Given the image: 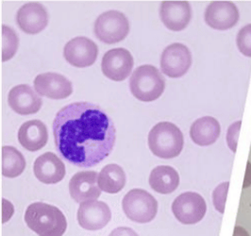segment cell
Listing matches in <instances>:
<instances>
[{
	"label": "cell",
	"mask_w": 251,
	"mask_h": 236,
	"mask_svg": "<svg viewBox=\"0 0 251 236\" xmlns=\"http://www.w3.org/2000/svg\"><path fill=\"white\" fill-rule=\"evenodd\" d=\"M52 128L57 150L64 160L78 167L99 164L115 144L113 120L100 106L86 101L62 108Z\"/></svg>",
	"instance_id": "6da1fadb"
},
{
	"label": "cell",
	"mask_w": 251,
	"mask_h": 236,
	"mask_svg": "<svg viewBox=\"0 0 251 236\" xmlns=\"http://www.w3.org/2000/svg\"><path fill=\"white\" fill-rule=\"evenodd\" d=\"M25 221L39 236H63L67 228L66 218L61 210L43 202H35L27 207Z\"/></svg>",
	"instance_id": "7a4b0ae2"
},
{
	"label": "cell",
	"mask_w": 251,
	"mask_h": 236,
	"mask_svg": "<svg viewBox=\"0 0 251 236\" xmlns=\"http://www.w3.org/2000/svg\"><path fill=\"white\" fill-rule=\"evenodd\" d=\"M184 140L181 131L170 122L155 125L149 134L151 152L162 159H172L178 156L183 149Z\"/></svg>",
	"instance_id": "3957f363"
},
{
	"label": "cell",
	"mask_w": 251,
	"mask_h": 236,
	"mask_svg": "<svg viewBox=\"0 0 251 236\" xmlns=\"http://www.w3.org/2000/svg\"><path fill=\"white\" fill-rule=\"evenodd\" d=\"M129 87L137 100L151 102L163 95L165 79L155 66L146 64L133 71L129 79Z\"/></svg>",
	"instance_id": "277c9868"
},
{
	"label": "cell",
	"mask_w": 251,
	"mask_h": 236,
	"mask_svg": "<svg viewBox=\"0 0 251 236\" xmlns=\"http://www.w3.org/2000/svg\"><path fill=\"white\" fill-rule=\"evenodd\" d=\"M126 217L137 223H149L158 212V202L149 192L143 189L130 190L122 201Z\"/></svg>",
	"instance_id": "5b68a950"
},
{
	"label": "cell",
	"mask_w": 251,
	"mask_h": 236,
	"mask_svg": "<svg viewBox=\"0 0 251 236\" xmlns=\"http://www.w3.org/2000/svg\"><path fill=\"white\" fill-rule=\"evenodd\" d=\"M129 32L128 20L118 11L100 14L95 23V34L101 42L112 45L124 40Z\"/></svg>",
	"instance_id": "8992f818"
},
{
	"label": "cell",
	"mask_w": 251,
	"mask_h": 236,
	"mask_svg": "<svg viewBox=\"0 0 251 236\" xmlns=\"http://www.w3.org/2000/svg\"><path fill=\"white\" fill-rule=\"evenodd\" d=\"M207 211V205L200 194L186 192L179 195L172 204V211L180 223H199Z\"/></svg>",
	"instance_id": "52a82bcc"
},
{
	"label": "cell",
	"mask_w": 251,
	"mask_h": 236,
	"mask_svg": "<svg viewBox=\"0 0 251 236\" xmlns=\"http://www.w3.org/2000/svg\"><path fill=\"white\" fill-rule=\"evenodd\" d=\"M192 64V55L188 48L175 43L163 50L161 68L163 74L170 78H180L186 74Z\"/></svg>",
	"instance_id": "ba28073f"
},
{
	"label": "cell",
	"mask_w": 251,
	"mask_h": 236,
	"mask_svg": "<svg viewBox=\"0 0 251 236\" xmlns=\"http://www.w3.org/2000/svg\"><path fill=\"white\" fill-rule=\"evenodd\" d=\"M133 64V57L128 50L114 49L103 56L101 69L106 78L114 81H122L130 74Z\"/></svg>",
	"instance_id": "9c48e42d"
},
{
	"label": "cell",
	"mask_w": 251,
	"mask_h": 236,
	"mask_svg": "<svg viewBox=\"0 0 251 236\" xmlns=\"http://www.w3.org/2000/svg\"><path fill=\"white\" fill-rule=\"evenodd\" d=\"M99 48L95 42L86 37H75L64 47L65 60L75 67H88L97 61Z\"/></svg>",
	"instance_id": "30bf717a"
},
{
	"label": "cell",
	"mask_w": 251,
	"mask_h": 236,
	"mask_svg": "<svg viewBox=\"0 0 251 236\" xmlns=\"http://www.w3.org/2000/svg\"><path fill=\"white\" fill-rule=\"evenodd\" d=\"M112 212L103 201H86L80 204L77 211V221L87 231H99L110 222Z\"/></svg>",
	"instance_id": "8fae6325"
},
{
	"label": "cell",
	"mask_w": 251,
	"mask_h": 236,
	"mask_svg": "<svg viewBox=\"0 0 251 236\" xmlns=\"http://www.w3.org/2000/svg\"><path fill=\"white\" fill-rule=\"evenodd\" d=\"M99 174L96 171H82L72 177L69 183L71 198L77 203L96 200L100 197Z\"/></svg>",
	"instance_id": "7c38bea8"
},
{
	"label": "cell",
	"mask_w": 251,
	"mask_h": 236,
	"mask_svg": "<svg viewBox=\"0 0 251 236\" xmlns=\"http://www.w3.org/2000/svg\"><path fill=\"white\" fill-rule=\"evenodd\" d=\"M34 88L40 96L52 100L66 99L73 92L72 83L68 79L50 72L38 75L34 79Z\"/></svg>",
	"instance_id": "4fadbf2b"
},
{
	"label": "cell",
	"mask_w": 251,
	"mask_h": 236,
	"mask_svg": "<svg viewBox=\"0 0 251 236\" xmlns=\"http://www.w3.org/2000/svg\"><path fill=\"white\" fill-rule=\"evenodd\" d=\"M239 20L237 7L229 1H214L206 9L205 21L215 29H227L236 25Z\"/></svg>",
	"instance_id": "5bb4252c"
},
{
	"label": "cell",
	"mask_w": 251,
	"mask_h": 236,
	"mask_svg": "<svg viewBox=\"0 0 251 236\" xmlns=\"http://www.w3.org/2000/svg\"><path fill=\"white\" fill-rule=\"evenodd\" d=\"M19 27L27 34H37L49 24V13L46 8L36 2L26 3L16 15Z\"/></svg>",
	"instance_id": "9a60e30c"
},
{
	"label": "cell",
	"mask_w": 251,
	"mask_h": 236,
	"mask_svg": "<svg viewBox=\"0 0 251 236\" xmlns=\"http://www.w3.org/2000/svg\"><path fill=\"white\" fill-rule=\"evenodd\" d=\"M160 16L167 28L180 31L188 26L191 20V6L187 1H163Z\"/></svg>",
	"instance_id": "2e32d148"
},
{
	"label": "cell",
	"mask_w": 251,
	"mask_h": 236,
	"mask_svg": "<svg viewBox=\"0 0 251 236\" xmlns=\"http://www.w3.org/2000/svg\"><path fill=\"white\" fill-rule=\"evenodd\" d=\"M33 170L38 180L46 184H58L65 176L64 163L52 152H47L38 157Z\"/></svg>",
	"instance_id": "e0dca14e"
},
{
	"label": "cell",
	"mask_w": 251,
	"mask_h": 236,
	"mask_svg": "<svg viewBox=\"0 0 251 236\" xmlns=\"http://www.w3.org/2000/svg\"><path fill=\"white\" fill-rule=\"evenodd\" d=\"M8 102L14 112L22 115L36 113L43 104V100L37 93L25 84L13 87L9 93Z\"/></svg>",
	"instance_id": "ac0fdd59"
},
{
	"label": "cell",
	"mask_w": 251,
	"mask_h": 236,
	"mask_svg": "<svg viewBox=\"0 0 251 236\" xmlns=\"http://www.w3.org/2000/svg\"><path fill=\"white\" fill-rule=\"evenodd\" d=\"M19 143L28 151H38L43 149L49 140L46 125L40 120H30L22 125L18 131Z\"/></svg>",
	"instance_id": "d6986e66"
},
{
	"label": "cell",
	"mask_w": 251,
	"mask_h": 236,
	"mask_svg": "<svg viewBox=\"0 0 251 236\" xmlns=\"http://www.w3.org/2000/svg\"><path fill=\"white\" fill-rule=\"evenodd\" d=\"M220 125L212 116H204L195 121L190 130L192 140L199 146L207 147L217 140L220 134Z\"/></svg>",
	"instance_id": "ffe728a7"
},
{
	"label": "cell",
	"mask_w": 251,
	"mask_h": 236,
	"mask_svg": "<svg viewBox=\"0 0 251 236\" xmlns=\"http://www.w3.org/2000/svg\"><path fill=\"white\" fill-rule=\"evenodd\" d=\"M151 188L160 194H170L176 190L179 184V176L171 166L160 165L151 171L150 176Z\"/></svg>",
	"instance_id": "44dd1931"
},
{
	"label": "cell",
	"mask_w": 251,
	"mask_h": 236,
	"mask_svg": "<svg viewBox=\"0 0 251 236\" xmlns=\"http://www.w3.org/2000/svg\"><path fill=\"white\" fill-rule=\"evenodd\" d=\"M99 186L108 194L119 193L126 184V174L118 164H107L99 174Z\"/></svg>",
	"instance_id": "7402d4cb"
},
{
	"label": "cell",
	"mask_w": 251,
	"mask_h": 236,
	"mask_svg": "<svg viewBox=\"0 0 251 236\" xmlns=\"http://www.w3.org/2000/svg\"><path fill=\"white\" fill-rule=\"evenodd\" d=\"M25 161L22 153L13 147L2 148V174L6 178H16L23 173Z\"/></svg>",
	"instance_id": "603a6c76"
},
{
	"label": "cell",
	"mask_w": 251,
	"mask_h": 236,
	"mask_svg": "<svg viewBox=\"0 0 251 236\" xmlns=\"http://www.w3.org/2000/svg\"><path fill=\"white\" fill-rule=\"evenodd\" d=\"M3 29V50H2V55H3V62L8 61L10 59H12L17 48H18V44H19V39L17 34L13 31L10 26L3 25L2 26Z\"/></svg>",
	"instance_id": "cb8c5ba5"
},
{
	"label": "cell",
	"mask_w": 251,
	"mask_h": 236,
	"mask_svg": "<svg viewBox=\"0 0 251 236\" xmlns=\"http://www.w3.org/2000/svg\"><path fill=\"white\" fill-rule=\"evenodd\" d=\"M237 46L245 56L251 57V25L241 28L237 35Z\"/></svg>",
	"instance_id": "d4e9b609"
},
{
	"label": "cell",
	"mask_w": 251,
	"mask_h": 236,
	"mask_svg": "<svg viewBox=\"0 0 251 236\" xmlns=\"http://www.w3.org/2000/svg\"><path fill=\"white\" fill-rule=\"evenodd\" d=\"M228 183H224L216 187L213 194L214 198V204L216 210L220 211L221 213L224 212L225 209V202H226V192L228 188Z\"/></svg>",
	"instance_id": "484cf974"
},
{
	"label": "cell",
	"mask_w": 251,
	"mask_h": 236,
	"mask_svg": "<svg viewBox=\"0 0 251 236\" xmlns=\"http://www.w3.org/2000/svg\"><path fill=\"white\" fill-rule=\"evenodd\" d=\"M109 236H139L132 229L127 227H120L113 230Z\"/></svg>",
	"instance_id": "4316f807"
},
{
	"label": "cell",
	"mask_w": 251,
	"mask_h": 236,
	"mask_svg": "<svg viewBox=\"0 0 251 236\" xmlns=\"http://www.w3.org/2000/svg\"><path fill=\"white\" fill-rule=\"evenodd\" d=\"M251 185V163L248 162V170H247V176L245 178L244 182V188H248Z\"/></svg>",
	"instance_id": "83f0119b"
},
{
	"label": "cell",
	"mask_w": 251,
	"mask_h": 236,
	"mask_svg": "<svg viewBox=\"0 0 251 236\" xmlns=\"http://www.w3.org/2000/svg\"><path fill=\"white\" fill-rule=\"evenodd\" d=\"M233 236H250V235L248 234V232H247L244 228L239 227V226H236V227L234 228Z\"/></svg>",
	"instance_id": "f1b7e54d"
}]
</instances>
